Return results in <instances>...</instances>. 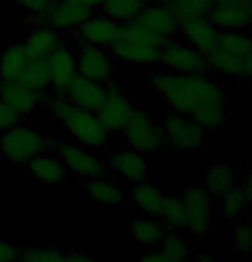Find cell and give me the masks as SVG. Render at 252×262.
<instances>
[{
  "mask_svg": "<svg viewBox=\"0 0 252 262\" xmlns=\"http://www.w3.org/2000/svg\"><path fill=\"white\" fill-rule=\"evenodd\" d=\"M151 91L174 113L189 117L204 130H220L226 122V95L206 74L155 71L148 77Z\"/></svg>",
  "mask_w": 252,
  "mask_h": 262,
  "instance_id": "6da1fadb",
  "label": "cell"
},
{
  "mask_svg": "<svg viewBox=\"0 0 252 262\" xmlns=\"http://www.w3.org/2000/svg\"><path fill=\"white\" fill-rule=\"evenodd\" d=\"M47 108L55 115L57 120L62 122L64 128L76 144L95 151H101L108 146L112 134L96 117V113L72 105L60 95H50Z\"/></svg>",
  "mask_w": 252,
  "mask_h": 262,
  "instance_id": "7a4b0ae2",
  "label": "cell"
},
{
  "mask_svg": "<svg viewBox=\"0 0 252 262\" xmlns=\"http://www.w3.org/2000/svg\"><path fill=\"white\" fill-rule=\"evenodd\" d=\"M165 38L150 31L137 19L123 23L117 41L110 47L115 60L131 66H155Z\"/></svg>",
  "mask_w": 252,
  "mask_h": 262,
  "instance_id": "3957f363",
  "label": "cell"
},
{
  "mask_svg": "<svg viewBox=\"0 0 252 262\" xmlns=\"http://www.w3.org/2000/svg\"><path fill=\"white\" fill-rule=\"evenodd\" d=\"M58 141L52 134L38 132L26 123L0 132V156L12 165L26 166L41 155H53Z\"/></svg>",
  "mask_w": 252,
  "mask_h": 262,
  "instance_id": "277c9868",
  "label": "cell"
},
{
  "mask_svg": "<svg viewBox=\"0 0 252 262\" xmlns=\"http://www.w3.org/2000/svg\"><path fill=\"white\" fill-rule=\"evenodd\" d=\"M163 142L168 149L179 152H196L204 146L206 130L189 117L170 113L161 122Z\"/></svg>",
  "mask_w": 252,
  "mask_h": 262,
  "instance_id": "5b68a950",
  "label": "cell"
},
{
  "mask_svg": "<svg viewBox=\"0 0 252 262\" xmlns=\"http://www.w3.org/2000/svg\"><path fill=\"white\" fill-rule=\"evenodd\" d=\"M55 155L62 160L67 171H71L76 177H81L82 180L105 177L110 171V165L105 158H101L95 149L76 144V142L58 141Z\"/></svg>",
  "mask_w": 252,
  "mask_h": 262,
  "instance_id": "8992f818",
  "label": "cell"
},
{
  "mask_svg": "<svg viewBox=\"0 0 252 262\" xmlns=\"http://www.w3.org/2000/svg\"><path fill=\"white\" fill-rule=\"evenodd\" d=\"M67 39V38H64ZM74 47V55H76V69L77 74L90 81L98 84H108L113 81L115 74V58L108 48L88 45V43L71 41Z\"/></svg>",
  "mask_w": 252,
  "mask_h": 262,
  "instance_id": "52a82bcc",
  "label": "cell"
},
{
  "mask_svg": "<svg viewBox=\"0 0 252 262\" xmlns=\"http://www.w3.org/2000/svg\"><path fill=\"white\" fill-rule=\"evenodd\" d=\"M122 132L127 147L141 152V155H150V152H156L161 147H165L161 127L156 125L150 113L142 108H134L131 120L127 122Z\"/></svg>",
  "mask_w": 252,
  "mask_h": 262,
  "instance_id": "ba28073f",
  "label": "cell"
},
{
  "mask_svg": "<svg viewBox=\"0 0 252 262\" xmlns=\"http://www.w3.org/2000/svg\"><path fill=\"white\" fill-rule=\"evenodd\" d=\"M185 211V226L192 236L202 240L211 228L213 217V195H209L204 187H187L182 197Z\"/></svg>",
  "mask_w": 252,
  "mask_h": 262,
  "instance_id": "9c48e42d",
  "label": "cell"
},
{
  "mask_svg": "<svg viewBox=\"0 0 252 262\" xmlns=\"http://www.w3.org/2000/svg\"><path fill=\"white\" fill-rule=\"evenodd\" d=\"M158 62L161 63L166 71L175 74H206L207 63L206 55L197 52L187 43L175 41L174 38L165 39V43L160 48V58Z\"/></svg>",
  "mask_w": 252,
  "mask_h": 262,
  "instance_id": "30bf717a",
  "label": "cell"
},
{
  "mask_svg": "<svg viewBox=\"0 0 252 262\" xmlns=\"http://www.w3.org/2000/svg\"><path fill=\"white\" fill-rule=\"evenodd\" d=\"M120 23L113 21V19L103 16L100 12H95L88 21H84L77 28L62 34L64 38L71 39V41L88 43V45H95L110 50V47L117 41L118 34H120Z\"/></svg>",
  "mask_w": 252,
  "mask_h": 262,
  "instance_id": "8fae6325",
  "label": "cell"
},
{
  "mask_svg": "<svg viewBox=\"0 0 252 262\" xmlns=\"http://www.w3.org/2000/svg\"><path fill=\"white\" fill-rule=\"evenodd\" d=\"M105 88H107V98L103 101V105L98 108L96 117L108 128L110 134H113V132H122L125 128L127 122L131 120L136 106L132 105L131 98L123 95L122 90L113 81L105 84Z\"/></svg>",
  "mask_w": 252,
  "mask_h": 262,
  "instance_id": "7c38bea8",
  "label": "cell"
},
{
  "mask_svg": "<svg viewBox=\"0 0 252 262\" xmlns=\"http://www.w3.org/2000/svg\"><path fill=\"white\" fill-rule=\"evenodd\" d=\"M45 60L48 67V76H50V90L55 95H62L67 84L77 76L74 47L67 39L60 38V43L48 53Z\"/></svg>",
  "mask_w": 252,
  "mask_h": 262,
  "instance_id": "4fadbf2b",
  "label": "cell"
},
{
  "mask_svg": "<svg viewBox=\"0 0 252 262\" xmlns=\"http://www.w3.org/2000/svg\"><path fill=\"white\" fill-rule=\"evenodd\" d=\"M0 100L6 101L17 113L31 118V113L39 108H47L50 95L47 91H36L19 82H0Z\"/></svg>",
  "mask_w": 252,
  "mask_h": 262,
  "instance_id": "5bb4252c",
  "label": "cell"
},
{
  "mask_svg": "<svg viewBox=\"0 0 252 262\" xmlns=\"http://www.w3.org/2000/svg\"><path fill=\"white\" fill-rule=\"evenodd\" d=\"M60 96L69 100L72 105L96 113L98 108L103 105V101H105V98H107V88H105V84H98L77 74V76L67 84V88L62 91Z\"/></svg>",
  "mask_w": 252,
  "mask_h": 262,
  "instance_id": "9a60e30c",
  "label": "cell"
},
{
  "mask_svg": "<svg viewBox=\"0 0 252 262\" xmlns=\"http://www.w3.org/2000/svg\"><path fill=\"white\" fill-rule=\"evenodd\" d=\"M96 12V9L86 7V6H79L74 4L71 0H55L52 11L48 12L45 24L52 26L58 33H66L71 29L77 28L79 24H82L84 21H88L93 14Z\"/></svg>",
  "mask_w": 252,
  "mask_h": 262,
  "instance_id": "2e32d148",
  "label": "cell"
},
{
  "mask_svg": "<svg viewBox=\"0 0 252 262\" xmlns=\"http://www.w3.org/2000/svg\"><path fill=\"white\" fill-rule=\"evenodd\" d=\"M179 31L182 33V36L185 38L187 45L196 48L202 55H207V53L213 52L216 48V39H218L220 31L215 28V24L207 19V16L182 21Z\"/></svg>",
  "mask_w": 252,
  "mask_h": 262,
  "instance_id": "e0dca14e",
  "label": "cell"
},
{
  "mask_svg": "<svg viewBox=\"0 0 252 262\" xmlns=\"http://www.w3.org/2000/svg\"><path fill=\"white\" fill-rule=\"evenodd\" d=\"M110 171H115L118 177H122L129 184H141L146 182L150 170L148 163L142 158L141 152H137L131 147H122L108 160Z\"/></svg>",
  "mask_w": 252,
  "mask_h": 262,
  "instance_id": "ac0fdd59",
  "label": "cell"
},
{
  "mask_svg": "<svg viewBox=\"0 0 252 262\" xmlns=\"http://www.w3.org/2000/svg\"><path fill=\"white\" fill-rule=\"evenodd\" d=\"M207 19L218 31H244L252 24L249 4H223L213 6Z\"/></svg>",
  "mask_w": 252,
  "mask_h": 262,
  "instance_id": "d6986e66",
  "label": "cell"
},
{
  "mask_svg": "<svg viewBox=\"0 0 252 262\" xmlns=\"http://www.w3.org/2000/svg\"><path fill=\"white\" fill-rule=\"evenodd\" d=\"M136 19L144 28H148L153 33L160 34V36H163L165 39L174 36L180 28V23H179V19L175 17V14L166 6L158 4V2L148 4Z\"/></svg>",
  "mask_w": 252,
  "mask_h": 262,
  "instance_id": "ffe728a7",
  "label": "cell"
},
{
  "mask_svg": "<svg viewBox=\"0 0 252 262\" xmlns=\"http://www.w3.org/2000/svg\"><path fill=\"white\" fill-rule=\"evenodd\" d=\"M29 170L31 179L39 185L45 187H53L62 184V180L66 179V166H64L62 160L55 152L53 155H41L36 156L26 165Z\"/></svg>",
  "mask_w": 252,
  "mask_h": 262,
  "instance_id": "44dd1931",
  "label": "cell"
},
{
  "mask_svg": "<svg viewBox=\"0 0 252 262\" xmlns=\"http://www.w3.org/2000/svg\"><path fill=\"white\" fill-rule=\"evenodd\" d=\"M86 192H88V197L100 206L122 207L129 201V197H127L122 187L118 185L115 180L107 179V175L86 180Z\"/></svg>",
  "mask_w": 252,
  "mask_h": 262,
  "instance_id": "7402d4cb",
  "label": "cell"
},
{
  "mask_svg": "<svg viewBox=\"0 0 252 262\" xmlns=\"http://www.w3.org/2000/svg\"><path fill=\"white\" fill-rule=\"evenodd\" d=\"M62 34L48 24L33 26L28 36L21 41L23 48L31 58H47V55L60 43Z\"/></svg>",
  "mask_w": 252,
  "mask_h": 262,
  "instance_id": "603a6c76",
  "label": "cell"
},
{
  "mask_svg": "<svg viewBox=\"0 0 252 262\" xmlns=\"http://www.w3.org/2000/svg\"><path fill=\"white\" fill-rule=\"evenodd\" d=\"M29 62L31 57L21 43L6 47V50L0 53V82H16Z\"/></svg>",
  "mask_w": 252,
  "mask_h": 262,
  "instance_id": "cb8c5ba5",
  "label": "cell"
},
{
  "mask_svg": "<svg viewBox=\"0 0 252 262\" xmlns=\"http://www.w3.org/2000/svg\"><path fill=\"white\" fill-rule=\"evenodd\" d=\"M129 201L134 204L137 209L146 212V214L160 216L163 202H165V195L156 189L155 185L141 182V184H134L129 190Z\"/></svg>",
  "mask_w": 252,
  "mask_h": 262,
  "instance_id": "d4e9b609",
  "label": "cell"
},
{
  "mask_svg": "<svg viewBox=\"0 0 252 262\" xmlns=\"http://www.w3.org/2000/svg\"><path fill=\"white\" fill-rule=\"evenodd\" d=\"M148 4L150 0H105V4L96 9V12L123 24L136 19Z\"/></svg>",
  "mask_w": 252,
  "mask_h": 262,
  "instance_id": "484cf974",
  "label": "cell"
},
{
  "mask_svg": "<svg viewBox=\"0 0 252 262\" xmlns=\"http://www.w3.org/2000/svg\"><path fill=\"white\" fill-rule=\"evenodd\" d=\"M242 62H244L242 57L223 52V50H220V48H215L213 52H209L206 55L207 71H213L225 77L242 76Z\"/></svg>",
  "mask_w": 252,
  "mask_h": 262,
  "instance_id": "4316f807",
  "label": "cell"
},
{
  "mask_svg": "<svg viewBox=\"0 0 252 262\" xmlns=\"http://www.w3.org/2000/svg\"><path fill=\"white\" fill-rule=\"evenodd\" d=\"M156 2L170 9L179 19V23L207 16V12L213 7V0H156Z\"/></svg>",
  "mask_w": 252,
  "mask_h": 262,
  "instance_id": "83f0119b",
  "label": "cell"
},
{
  "mask_svg": "<svg viewBox=\"0 0 252 262\" xmlns=\"http://www.w3.org/2000/svg\"><path fill=\"white\" fill-rule=\"evenodd\" d=\"M237 185L235 171L226 165H215L209 168L206 175L204 189L209 192V195L221 197L225 192H228L232 187Z\"/></svg>",
  "mask_w": 252,
  "mask_h": 262,
  "instance_id": "f1b7e54d",
  "label": "cell"
},
{
  "mask_svg": "<svg viewBox=\"0 0 252 262\" xmlns=\"http://www.w3.org/2000/svg\"><path fill=\"white\" fill-rule=\"evenodd\" d=\"M16 82L36 91L50 90V76H48L45 58H31V62L28 63V67L24 69V72Z\"/></svg>",
  "mask_w": 252,
  "mask_h": 262,
  "instance_id": "f546056e",
  "label": "cell"
},
{
  "mask_svg": "<svg viewBox=\"0 0 252 262\" xmlns=\"http://www.w3.org/2000/svg\"><path fill=\"white\" fill-rule=\"evenodd\" d=\"M216 48L244 58L252 52V34L244 31H220Z\"/></svg>",
  "mask_w": 252,
  "mask_h": 262,
  "instance_id": "4dcf8cb0",
  "label": "cell"
},
{
  "mask_svg": "<svg viewBox=\"0 0 252 262\" xmlns=\"http://www.w3.org/2000/svg\"><path fill=\"white\" fill-rule=\"evenodd\" d=\"M131 236L137 244L151 247L160 244L161 238L165 236V226L161 223H156L155 220H150V217H141V220H136L132 223Z\"/></svg>",
  "mask_w": 252,
  "mask_h": 262,
  "instance_id": "1f68e13d",
  "label": "cell"
},
{
  "mask_svg": "<svg viewBox=\"0 0 252 262\" xmlns=\"http://www.w3.org/2000/svg\"><path fill=\"white\" fill-rule=\"evenodd\" d=\"M220 199H221L220 216L223 217V220H228V221L239 220V217L247 211V207H249V204H247V201L244 199V194H242L239 185L232 187V189L228 192H225Z\"/></svg>",
  "mask_w": 252,
  "mask_h": 262,
  "instance_id": "d6a6232c",
  "label": "cell"
},
{
  "mask_svg": "<svg viewBox=\"0 0 252 262\" xmlns=\"http://www.w3.org/2000/svg\"><path fill=\"white\" fill-rule=\"evenodd\" d=\"M161 254L166 257L168 262H185L189 257V245L185 244L184 236L179 233V230L165 231V236L161 238Z\"/></svg>",
  "mask_w": 252,
  "mask_h": 262,
  "instance_id": "836d02e7",
  "label": "cell"
},
{
  "mask_svg": "<svg viewBox=\"0 0 252 262\" xmlns=\"http://www.w3.org/2000/svg\"><path fill=\"white\" fill-rule=\"evenodd\" d=\"M29 23V28L45 24L48 12L52 11L55 0H14Z\"/></svg>",
  "mask_w": 252,
  "mask_h": 262,
  "instance_id": "e575fe53",
  "label": "cell"
},
{
  "mask_svg": "<svg viewBox=\"0 0 252 262\" xmlns=\"http://www.w3.org/2000/svg\"><path fill=\"white\" fill-rule=\"evenodd\" d=\"M161 225L166 226L168 230H180L185 226V211H184V204L179 199H170V197H165V202H163L161 212Z\"/></svg>",
  "mask_w": 252,
  "mask_h": 262,
  "instance_id": "d590c367",
  "label": "cell"
},
{
  "mask_svg": "<svg viewBox=\"0 0 252 262\" xmlns=\"http://www.w3.org/2000/svg\"><path fill=\"white\" fill-rule=\"evenodd\" d=\"M64 250L53 247H28L21 249L17 262H60Z\"/></svg>",
  "mask_w": 252,
  "mask_h": 262,
  "instance_id": "8d00e7d4",
  "label": "cell"
},
{
  "mask_svg": "<svg viewBox=\"0 0 252 262\" xmlns=\"http://www.w3.org/2000/svg\"><path fill=\"white\" fill-rule=\"evenodd\" d=\"M232 244L240 254H250L252 252V225L242 223L235 225L232 230Z\"/></svg>",
  "mask_w": 252,
  "mask_h": 262,
  "instance_id": "74e56055",
  "label": "cell"
},
{
  "mask_svg": "<svg viewBox=\"0 0 252 262\" xmlns=\"http://www.w3.org/2000/svg\"><path fill=\"white\" fill-rule=\"evenodd\" d=\"M29 117H24L17 113L12 106H9L6 101L0 100V132H6L9 128L28 123Z\"/></svg>",
  "mask_w": 252,
  "mask_h": 262,
  "instance_id": "f35d334b",
  "label": "cell"
},
{
  "mask_svg": "<svg viewBox=\"0 0 252 262\" xmlns=\"http://www.w3.org/2000/svg\"><path fill=\"white\" fill-rule=\"evenodd\" d=\"M19 247L12 242L0 240V262H17Z\"/></svg>",
  "mask_w": 252,
  "mask_h": 262,
  "instance_id": "ab89813d",
  "label": "cell"
},
{
  "mask_svg": "<svg viewBox=\"0 0 252 262\" xmlns=\"http://www.w3.org/2000/svg\"><path fill=\"white\" fill-rule=\"evenodd\" d=\"M60 262H95V259L88 254H84V252L71 250V252H64Z\"/></svg>",
  "mask_w": 252,
  "mask_h": 262,
  "instance_id": "60d3db41",
  "label": "cell"
},
{
  "mask_svg": "<svg viewBox=\"0 0 252 262\" xmlns=\"http://www.w3.org/2000/svg\"><path fill=\"white\" fill-rule=\"evenodd\" d=\"M240 190H242V194H244V199L247 201V204L252 206V177H249V175L245 177Z\"/></svg>",
  "mask_w": 252,
  "mask_h": 262,
  "instance_id": "b9f144b4",
  "label": "cell"
},
{
  "mask_svg": "<svg viewBox=\"0 0 252 262\" xmlns=\"http://www.w3.org/2000/svg\"><path fill=\"white\" fill-rule=\"evenodd\" d=\"M242 76L252 79V52L244 57V62H242Z\"/></svg>",
  "mask_w": 252,
  "mask_h": 262,
  "instance_id": "7bdbcfd3",
  "label": "cell"
},
{
  "mask_svg": "<svg viewBox=\"0 0 252 262\" xmlns=\"http://www.w3.org/2000/svg\"><path fill=\"white\" fill-rule=\"evenodd\" d=\"M141 262H168L166 257L161 254V252H150V254L142 255Z\"/></svg>",
  "mask_w": 252,
  "mask_h": 262,
  "instance_id": "ee69618b",
  "label": "cell"
},
{
  "mask_svg": "<svg viewBox=\"0 0 252 262\" xmlns=\"http://www.w3.org/2000/svg\"><path fill=\"white\" fill-rule=\"evenodd\" d=\"M74 4H79V6H86V7H91V9H100L105 0H71Z\"/></svg>",
  "mask_w": 252,
  "mask_h": 262,
  "instance_id": "f6af8a7d",
  "label": "cell"
},
{
  "mask_svg": "<svg viewBox=\"0 0 252 262\" xmlns=\"http://www.w3.org/2000/svg\"><path fill=\"white\" fill-rule=\"evenodd\" d=\"M250 0H213V6H223V4H249Z\"/></svg>",
  "mask_w": 252,
  "mask_h": 262,
  "instance_id": "bcb514c9",
  "label": "cell"
},
{
  "mask_svg": "<svg viewBox=\"0 0 252 262\" xmlns=\"http://www.w3.org/2000/svg\"><path fill=\"white\" fill-rule=\"evenodd\" d=\"M194 262H215V259H213V255L204 254V255H197Z\"/></svg>",
  "mask_w": 252,
  "mask_h": 262,
  "instance_id": "7dc6e473",
  "label": "cell"
},
{
  "mask_svg": "<svg viewBox=\"0 0 252 262\" xmlns=\"http://www.w3.org/2000/svg\"><path fill=\"white\" fill-rule=\"evenodd\" d=\"M249 9H250V16H252V0L249 2Z\"/></svg>",
  "mask_w": 252,
  "mask_h": 262,
  "instance_id": "c3c4849f",
  "label": "cell"
}]
</instances>
